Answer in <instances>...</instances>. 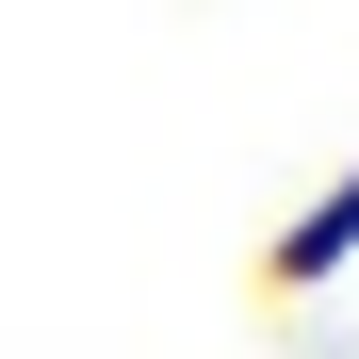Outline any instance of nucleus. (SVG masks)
Wrapping results in <instances>:
<instances>
[{"instance_id": "f257e3e1", "label": "nucleus", "mask_w": 359, "mask_h": 359, "mask_svg": "<svg viewBox=\"0 0 359 359\" xmlns=\"http://www.w3.org/2000/svg\"><path fill=\"white\" fill-rule=\"evenodd\" d=\"M359 262V163L327 180V196H294L278 229H262V262H245V294H262V311H294V294H327Z\"/></svg>"}]
</instances>
